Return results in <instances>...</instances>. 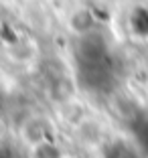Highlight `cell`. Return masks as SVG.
Here are the masks:
<instances>
[{"instance_id":"obj_2","label":"cell","mask_w":148,"mask_h":158,"mask_svg":"<svg viewBox=\"0 0 148 158\" xmlns=\"http://www.w3.org/2000/svg\"><path fill=\"white\" fill-rule=\"evenodd\" d=\"M32 158H63V152L55 146L53 140H47L43 144H37L31 148Z\"/></svg>"},{"instance_id":"obj_1","label":"cell","mask_w":148,"mask_h":158,"mask_svg":"<svg viewBox=\"0 0 148 158\" xmlns=\"http://www.w3.org/2000/svg\"><path fill=\"white\" fill-rule=\"evenodd\" d=\"M49 134H51V126H49V122H47L45 118H28V120L24 122V126L20 128V136H23L24 144H27L28 148L51 140Z\"/></svg>"}]
</instances>
